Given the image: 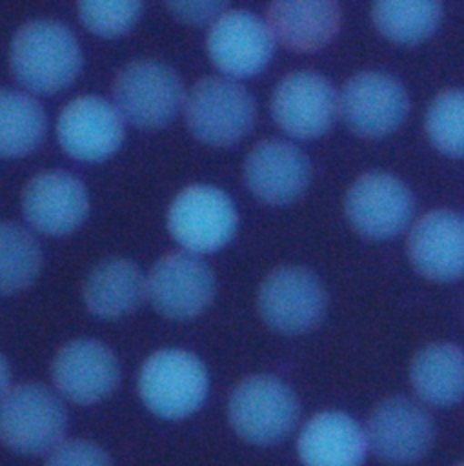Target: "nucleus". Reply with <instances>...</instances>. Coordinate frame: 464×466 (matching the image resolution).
I'll use <instances>...</instances> for the list:
<instances>
[{
    "label": "nucleus",
    "instance_id": "obj_13",
    "mask_svg": "<svg viewBox=\"0 0 464 466\" xmlns=\"http://www.w3.org/2000/svg\"><path fill=\"white\" fill-rule=\"evenodd\" d=\"M338 95L333 84L315 71H293L275 87L271 115L295 138H317L335 122Z\"/></svg>",
    "mask_w": 464,
    "mask_h": 466
},
{
    "label": "nucleus",
    "instance_id": "obj_1",
    "mask_svg": "<svg viewBox=\"0 0 464 466\" xmlns=\"http://www.w3.org/2000/svg\"><path fill=\"white\" fill-rule=\"evenodd\" d=\"M9 64L15 78L35 93H56L80 73L82 51L75 33L51 18L31 20L13 36Z\"/></svg>",
    "mask_w": 464,
    "mask_h": 466
},
{
    "label": "nucleus",
    "instance_id": "obj_8",
    "mask_svg": "<svg viewBox=\"0 0 464 466\" xmlns=\"http://www.w3.org/2000/svg\"><path fill=\"white\" fill-rule=\"evenodd\" d=\"M328 306L320 279L302 266L273 269L258 289L264 322L280 333H304L318 326Z\"/></svg>",
    "mask_w": 464,
    "mask_h": 466
},
{
    "label": "nucleus",
    "instance_id": "obj_28",
    "mask_svg": "<svg viewBox=\"0 0 464 466\" xmlns=\"http://www.w3.org/2000/svg\"><path fill=\"white\" fill-rule=\"evenodd\" d=\"M76 7L84 25L102 36L127 33L142 15V2L136 0H86Z\"/></svg>",
    "mask_w": 464,
    "mask_h": 466
},
{
    "label": "nucleus",
    "instance_id": "obj_21",
    "mask_svg": "<svg viewBox=\"0 0 464 466\" xmlns=\"http://www.w3.org/2000/svg\"><path fill=\"white\" fill-rule=\"evenodd\" d=\"M340 7L335 2H273L266 9V25L284 47L311 53L324 47L340 27Z\"/></svg>",
    "mask_w": 464,
    "mask_h": 466
},
{
    "label": "nucleus",
    "instance_id": "obj_12",
    "mask_svg": "<svg viewBox=\"0 0 464 466\" xmlns=\"http://www.w3.org/2000/svg\"><path fill=\"white\" fill-rule=\"evenodd\" d=\"M373 453L391 464H409L426 455L433 442L431 415L413 399L393 395L380 400L364 431Z\"/></svg>",
    "mask_w": 464,
    "mask_h": 466
},
{
    "label": "nucleus",
    "instance_id": "obj_29",
    "mask_svg": "<svg viewBox=\"0 0 464 466\" xmlns=\"http://www.w3.org/2000/svg\"><path fill=\"white\" fill-rule=\"evenodd\" d=\"M44 466H113V461L96 442L69 439L49 451Z\"/></svg>",
    "mask_w": 464,
    "mask_h": 466
},
{
    "label": "nucleus",
    "instance_id": "obj_10",
    "mask_svg": "<svg viewBox=\"0 0 464 466\" xmlns=\"http://www.w3.org/2000/svg\"><path fill=\"white\" fill-rule=\"evenodd\" d=\"M217 289L215 273L195 253L164 255L146 280V295L164 317L184 320L202 313Z\"/></svg>",
    "mask_w": 464,
    "mask_h": 466
},
{
    "label": "nucleus",
    "instance_id": "obj_30",
    "mask_svg": "<svg viewBox=\"0 0 464 466\" xmlns=\"http://www.w3.org/2000/svg\"><path fill=\"white\" fill-rule=\"evenodd\" d=\"M166 7L180 20L191 22V24H202L209 20H217L220 15L227 11L226 2H215V0H206V2H167Z\"/></svg>",
    "mask_w": 464,
    "mask_h": 466
},
{
    "label": "nucleus",
    "instance_id": "obj_6",
    "mask_svg": "<svg viewBox=\"0 0 464 466\" xmlns=\"http://www.w3.org/2000/svg\"><path fill=\"white\" fill-rule=\"evenodd\" d=\"M115 107L122 118L144 129L169 124L184 104L177 71L158 60H133L113 80Z\"/></svg>",
    "mask_w": 464,
    "mask_h": 466
},
{
    "label": "nucleus",
    "instance_id": "obj_15",
    "mask_svg": "<svg viewBox=\"0 0 464 466\" xmlns=\"http://www.w3.org/2000/svg\"><path fill=\"white\" fill-rule=\"evenodd\" d=\"M211 62L229 76H251L273 56L275 40L262 18L246 9L220 15L206 40Z\"/></svg>",
    "mask_w": 464,
    "mask_h": 466
},
{
    "label": "nucleus",
    "instance_id": "obj_17",
    "mask_svg": "<svg viewBox=\"0 0 464 466\" xmlns=\"http://www.w3.org/2000/svg\"><path fill=\"white\" fill-rule=\"evenodd\" d=\"M25 220L44 235H67L87 217L89 195L71 173L53 169L35 175L22 191Z\"/></svg>",
    "mask_w": 464,
    "mask_h": 466
},
{
    "label": "nucleus",
    "instance_id": "obj_9",
    "mask_svg": "<svg viewBox=\"0 0 464 466\" xmlns=\"http://www.w3.org/2000/svg\"><path fill=\"white\" fill-rule=\"evenodd\" d=\"M344 211L357 233L384 240L402 233L413 218L415 200L409 187L395 175L369 171L348 189Z\"/></svg>",
    "mask_w": 464,
    "mask_h": 466
},
{
    "label": "nucleus",
    "instance_id": "obj_23",
    "mask_svg": "<svg viewBox=\"0 0 464 466\" xmlns=\"http://www.w3.org/2000/svg\"><path fill=\"white\" fill-rule=\"evenodd\" d=\"M415 391L429 404L451 406L464 390V357L459 346L435 342L419 350L409 366Z\"/></svg>",
    "mask_w": 464,
    "mask_h": 466
},
{
    "label": "nucleus",
    "instance_id": "obj_18",
    "mask_svg": "<svg viewBox=\"0 0 464 466\" xmlns=\"http://www.w3.org/2000/svg\"><path fill=\"white\" fill-rule=\"evenodd\" d=\"M309 158L284 140H262L246 157L244 180L249 191L266 204L297 200L309 184Z\"/></svg>",
    "mask_w": 464,
    "mask_h": 466
},
{
    "label": "nucleus",
    "instance_id": "obj_22",
    "mask_svg": "<svg viewBox=\"0 0 464 466\" xmlns=\"http://www.w3.org/2000/svg\"><path fill=\"white\" fill-rule=\"evenodd\" d=\"M82 295L93 315L116 319L127 315L142 302L146 277L129 258H106L86 277Z\"/></svg>",
    "mask_w": 464,
    "mask_h": 466
},
{
    "label": "nucleus",
    "instance_id": "obj_20",
    "mask_svg": "<svg viewBox=\"0 0 464 466\" xmlns=\"http://www.w3.org/2000/svg\"><path fill=\"white\" fill-rule=\"evenodd\" d=\"M366 435L360 424L344 411H322L302 428L297 450L304 466H362Z\"/></svg>",
    "mask_w": 464,
    "mask_h": 466
},
{
    "label": "nucleus",
    "instance_id": "obj_11",
    "mask_svg": "<svg viewBox=\"0 0 464 466\" xmlns=\"http://www.w3.org/2000/svg\"><path fill=\"white\" fill-rule=\"evenodd\" d=\"M409 111L404 86L382 71H362L351 76L338 96V113L348 127L368 138L395 131Z\"/></svg>",
    "mask_w": 464,
    "mask_h": 466
},
{
    "label": "nucleus",
    "instance_id": "obj_7",
    "mask_svg": "<svg viewBox=\"0 0 464 466\" xmlns=\"http://www.w3.org/2000/svg\"><path fill=\"white\" fill-rule=\"evenodd\" d=\"M237 208L217 186L184 187L169 206L167 228L189 253H209L226 246L237 231Z\"/></svg>",
    "mask_w": 464,
    "mask_h": 466
},
{
    "label": "nucleus",
    "instance_id": "obj_3",
    "mask_svg": "<svg viewBox=\"0 0 464 466\" xmlns=\"http://www.w3.org/2000/svg\"><path fill=\"white\" fill-rule=\"evenodd\" d=\"M189 131L204 144L231 146L253 127L257 106L249 91L233 78L206 76L184 98Z\"/></svg>",
    "mask_w": 464,
    "mask_h": 466
},
{
    "label": "nucleus",
    "instance_id": "obj_14",
    "mask_svg": "<svg viewBox=\"0 0 464 466\" xmlns=\"http://www.w3.org/2000/svg\"><path fill=\"white\" fill-rule=\"evenodd\" d=\"M56 135L62 149L82 162H98L113 155L124 138V118L102 96H76L60 111Z\"/></svg>",
    "mask_w": 464,
    "mask_h": 466
},
{
    "label": "nucleus",
    "instance_id": "obj_31",
    "mask_svg": "<svg viewBox=\"0 0 464 466\" xmlns=\"http://www.w3.org/2000/svg\"><path fill=\"white\" fill-rule=\"evenodd\" d=\"M9 382H11V368L7 359L0 353V399L9 390Z\"/></svg>",
    "mask_w": 464,
    "mask_h": 466
},
{
    "label": "nucleus",
    "instance_id": "obj_32",
    "mask_svg": "<svg viewBox=\"0 0 464 466\" xmlns=\"http://www.w3.org/2000/svg\"><path fill=\"white\" fill-rule=\"evenodd\" d=\"M459 466H462V464H459Z\"/></svg>",
    "mask_w": 464,
    "mask_h": 466
},
{
    "label": "nucleus",
    "instance_id": "obj_19",
    "mask_svg": "<svg viewBox=\"0 0 464 466\" xmlns=\"http://www.w3.org/2000/svg\"><path fill=\"white\" fill-rule=\"evenodd\" d=\"M408 255L428 279L453 280L464 268V222L451 209H435L415 222L408 237Z\"/></svg>",
    "mask_w": 464,
    "mask_h": 466
},
{
    "label": "nucleus",
    "instance_id": "obj_27",
    "mask_svg": "<svg viewBox=\"0 0 464 466\" xmlns=\"http://www.w3.org/2000/svg\"><path fill=\"white\" fill-rule=\"evenodd\" d=\"M426 133L439 151L462 157L464 95L460 89H446L433 98L426 113Z\"/></svg>",
    "mask_w": 464,
    "mask_h": 466
},
{
    "label": "nucleus",
    "instance_id": "obj_2",
    "mask_svg": "<svg viewBox=\"0 0 464 466\" xmlns=\"http://www.w3.org/2000/svg\"><path fill=\"white\" fill-rule=\"evenodd\" d=\"M67 430L62 400L44 384L22 382L0 399V442L25 455L51 451Z\"/></svg>",
    "mask_w": 464,
    "mask_h": 466
},
{
    "label": "nucleus",
    "instance_id": "obj_5",
    "mask_svg": "<svg viewBox=\"0 0 464 466\" xmlns=\"http://www.w3.org/2000/svg\"><path fill=\"white\" fill-rule=\"evenodd\" d=\"M233 430L255 444L282 441L295 428L300 404L295 391L273 375H251L231 391L227 404Z\"/></svg>",
    "mask_w": 464,
    "mask_h": 466
},
{
    "label": "nucleus",
    "instance_id": "obj_24",
    "mask_svg": "<svg viewBox=\"0 0 464 466\" xmlns=\"http://www.w3.org/2000/svg\"><path fill=\"white\" fill-rule=\"evenodd\" d=\"M47 131L40 102L16 89H0V157L16 158L33 153Z\"/></svg>",
    "mask_w": 464,
    "mask_h": 466
},
{
    "label": "nucleus",
    "instance_id": "obj_25",
    "mask_svg": "<svg viewBox=\"0 0 464 466\" xmlns=\"http://www.w3.org/2000/svg\"><path fill=\"white\" fill-rule=\"evenodd\" d=\"M377 29L393 42L417 44L428 38L442 20V4L435 0H386L371 7Z\"/></svg>",
    "mask_w": 464,
    "mask_h": 466
},
{
    "label": "nucleus",
    "instance_id": "obj_4",
    "mask_svg": "<svg viewBox=\"0 0 464 466\" xmlns=\"http://www.w3.org/2000/svg\"><path fill=\"white\" fill-rule=\"evenodd\" d=\"M209 377L202 360L186 350H160L144 362L138 393L158 417L184 419L206 400Z\"/></svg>",
    "mask_w": 464,
    "mask_h": 466
},
{
    "label": "nucleus",
    "instance_id": "obj_26",
    "mask_svg": "<svg viewBox=\"0 0 464 466\" xmlns=\"http://www.w3.org/2000/svg\"><path fill=\"white\" fill-rule=\"evenodd\" d=\"M42 248L24 226L0 222V295L29 288L42 269Z\"/></svg>",
    "mask_w": 464,
    "mask_h": 466
},
{
    "label": "nucleus",
    "instance_id": "obj_16",
    "mask_svg": "<svg viewBox=\"0 0 464 466\" xmlns=\"http://www.w3.org/2000/svg\"><path fill=\"white\" fill-rule=\"evenodd\" d=\"M51 377L66 399L76 404H93L106 399L118 386L120 366L106 344L93 339H76L56 351Z\"/></svg>",
    "mask_w": 464,
    "mask_h": 466
}]
</instances>
